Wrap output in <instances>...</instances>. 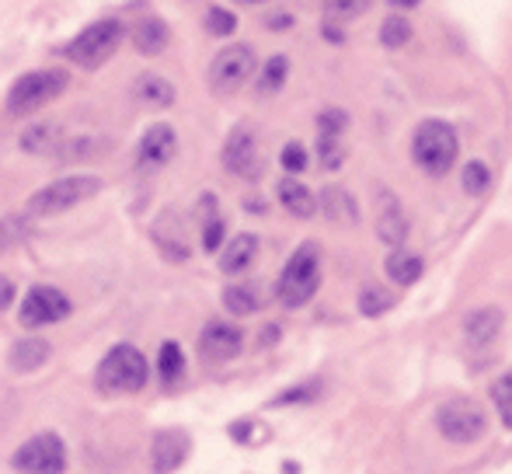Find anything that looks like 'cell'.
<instances>
[{
    "label": "cell",
    "instance_id": "8d00e7d4",
    "mask_svg": "<svg viewBox=\"0 0 512 474\" xmlns=\"http://www.w3.org/2000/svg\"><path fill=\"white\" fill-rule=\"evenodd\" d=\"M370 7V0H328V18L331 21H352Z\"/></svg>",
    "mask_w": 512,
    "mask_h": 474
},
{
    "label": "cell",
    "instance_id": "d590c367",
    "mask_svg": "<svg viewBox=\"0 0 512 474\" xmlns=\"http://www.w3.org/2000/svg\"><path fill=\"white\" fill-rule=\"evenodd\" d=\"M279 161H283V168L290 171V175H300V171L310 164V157H307V147L304 143H297V140H290L283 147V154H279Z\"/></svg>",
    "mask_w": 512,
    "mask_h": 474
},
{
    "label": "cell",
    "instance_id": "e575fe53",
    "mask_svg": "<svg viewBox=\"0 0 512 474\" xmlns=\"http://www.w3.org/2000/svg\"><path fill=\"white\" fill-rule=\"evenodd\" d=\"M237 28V18L227 7H209L206 11V32L209 35H230Z\"/></svg>",
    "mask_w": 512,
    "mask_h": 474
},
{
    "label": "cell",
    "instance_id": "ba28073f",
    "mask_svg": "<svg viewBox=\"0 0 512 474\" xmlns=\"http://www.w3.org/2000/svg\"><path fill=\"white\" fill-rule=\"evenodd\" d=\"M436 426L450 443H474V440H481V436H485L488 419H485V412H481L478 401L450 398V401H443V405H439Z\"/></svg>",
    "mask_w": 512,
    "mask_h": 474
},
{
    "label": "cell",
    "instance_id": "cb8c5ba5",
    "mask_svg": "<svg viewBox=\"0 0 512 474\" xmlns=\"http://www.w3.org/2000/svg\"><path fill=\"white\" fill-rule=\"evenodd\" d=\"M223 307H227L230 314H237V318H248V314H255L258 307H262V297H258V286H227L223 290Z\"/></svg>",
    "mask_w": 512,
    "mask_h": 474
},
{
    "label": "cell",
    "instance_id": "277c9868",
    "mask_svg": "<svg viewBox=\"0 0 512 474\" xmlns=\"http://www.w3.org/2000/svg\"><path fill=\"white\" fill-rule=\"evenodd\" d=\"M95 377H98V387L108 394H136V391H143L150 370L140 349L129 346V342H119V346L108 349L105 359L98 363Z\"/></svg>",
    "mask_w": 512,
    "mask_h": 474
},
{
    "label": "cell",
    "instance_id": "d6a6232c",
    "mask_svg": "<svg viewBox=\"0 0 512 474\" xmlns=\"http://www.w3.org/2000/svg\"><path fill=\"white\" fill-rule=\"evenodd\" d=\"M460 185H464L467 196H481V192H488V185H492V171H488V164L467 161L464 175H460Z\"/></svg>",
    "mask_w": 512,
    "mask_h": 474
},
{
    "label": "cell",
    "instance_id": "2e32d148",
    "mask_svg": "<svg viewBox=\"0 0 512 474\" xmlns=\"http://www.w3.org/2000/svg\"><path fill=\"white\" fill-rule=\"evenodd\" d=\"M502 332V311L499 307H481V311H471L464 318V335L474 349H485L499 339Z\"/></svg>",
    "mask_w": 512,
    "mask_h": 474
},
{
    "label": "cell",
    "instance_id": "74e56055",
    "mask_svg": "<svg viewBox=\"0 0 512 474\" xmlns=\"http://www.w3.org/2000/svg\"><path fill=\"white\" fill-rule=\"evenodd\" d=\"M314 394H317V387H314V384H307V387H297V391L279 394L276 405H290V401H304V398H314Z\"/></svg>",
    "mask_w": 512,
    "mask_h": 474
},
{
    "label": "cell",
    "instance_id": "4dcf8cb0",
    "mask_svg": "<svg viewBox=\"0 0 512 474\" xmlns=\"http://www.w3.org/2000/svg\"><path fill=\"white\" fill-rule=\"evenodd\" d=\"M394 307V293H387L384 286H366L363 293H359V311L366 314V318H380V314H387Z\"/></svg>",
    "mask_w": 512,
    "mask_h": 474
},
{
    "label": "cell",
    "instance_id": "7402d4cb",
    "mask_svg": "<svg viewBox=\"0 0 512 474\" xmlns=\"http://www.w3.org/2000/svg\"><path fill=\"white\" fill-rule=\"evenodd\" d=\"M21 150L35 157L56 154V150H60V133H56V126H49V122H35V126H28L25 133H21Z\"/></svg>",
    "mask_w": 512,
    "mask_h": 474
},
{
    "label": "cell",
    "instance_id": "ffe728a7",
    "mask_svg": "<svg viewBox=\"0 0 512 474\" xmlns=\"http://www.w3.org/2000/svg\"><path fill=\"white\" fill-rule=\"evenodd\" d=\"M276 196H279V203L293 213V217H300V220L314 217V210H317L314 192H310L304 182H297V178H283V182L276 185Z\"/></svg>",
    "mask_w": 512,
    "mask_h": 474
},
{
    "label": "cell",
    "instance_id": "f1b7e54d",
    "mask_svg": "<svg viewBox=\"0 0 512 474\" xmlns=\"http://www.w3.org/2000/svg\"><path fill=\"white\" fill-rule=\"evenodd\" d=\"M317 157H321L324 171H338L345 164V143L342 133H321L317 136Z\"/></svg>",
    "mask_w": 512,
    "mask_h": 474
},
{
    "label": "cell",
    "instance_id": "f35d334b",
    "mask_svg": "<svg viewBox=\"0 0 512 474\" xmlns=\"http://www.w3.org/2000/svg\"><path fill=\"white\" fill-rule=\"evenodd\" d=\"M11 304H14V283L0 276V311H7Z\"/></svg>",
    "mask_w": 512,
    "mask_h": 474
},
{
    "label": "cell",
    "instance_id": "5b68a950",
    "mask_svg": "<svg viewBox=\"0 0 512 474\" xmlns=\"http://www.w3.org/2000/svg\"><path fill=\"white\" fill-rule=\"evenodd\" d=\"M67 91V74L63 70H32V74L18 77L14 88L7 91V116H32L42 105L56 102Z\"/></svg>",
    "mask_w": 512,
    "mask_h": 474
},
{
    "label": "cell",
    "instance_id": "484cf974",
    "mask_svg": "<svg viewBox=\"0 0 512 474\" xmlns=\"http://www.w3.org/2000/svg\"><path fill=\"white\" fill-rule=\"evenodd\" d=\"M324 210H328V217L331 220H349V224H356L359 220V210H356V203H352V196L345 189H335V185H331V189H324Z\"/></svg>",
    "mask_w": 512,
    "mask_h": 474
},
{
    "label": "cell",
    "instance_id": "603a6c76",
    "mask_svg": "<svg viewBox=\"0 0 512 474\" xmlns=\"http://www.w3.org/2000/svg\"><path fill=\"white\" fill-rule=\"evenodd\" d=\"M422 272H425V262L418 255H411V251H405V248H394L391 258H387V276H391L398 286L418 283V279H422Z\"/></svg>",
    "mask_w": 512,
    "mask_h": 474
},
{
    "label": "cell",
    "instance_id": "52a82bcc",
    "mask_svg": "<svg viewBox=\"0 0 512 474\" xmlns=\"http://www.w3.org/2000/svg\"><path fill=\"white\" fill-rule=\"evenodd\" d=\"M255 67H258V60L251 46L220 49V53L213 56V63H209V91L220 98L237 95V91L255 77Z\"/></svg>",
    "mask_w": 512,
    "mask_h": 474
},
{
    "label": "cell",
    "instance_id": "ab89813d",
    "mask_svg": "<svg viewBox=\"0 0 512 474\" xmlns=\"http://www.w3.org/2000/svg\"><path fill=\"white\" fill-rule=\"evenodd\" d=\"M293 18L290 14H276V18H269V28H290Z\"/></svg>",
    "mask_w": 512,
    "mask_h": 474
},
{
    "label": "cell",
    "instance_id": "30bf717a",
    "mask_svg": "<svg viewBox=\"0 0 512 474\" xmlns=\"http://www.w3.org/2000/svg\"><path fill=\"white\" fill-rule=\"evenodd\" d=\"M74 304L63 290L56 286H32L21 300V325L25 328H42V325H56V321L70 318Z\"/></svg>",
    "mask_w": 512,
    "mask_h": 474
},
{
    "label": "cell",
    "instance_id": "4316f807",
    "mask_svg": "<svg viewBox=\"0 0 512 474\" xmlns=\"http://www.w3.org/2000/svg\"><path fill=\"white\" fill-rule=\"evenodd\" d=\"M157 373H161L164 384H175V380L185 373V356H182V346H178V342H164V346H161V356H157Z\"/></svg>",
    "mask_w": 512,
    "mask_h": 474
},
{
    "label": "cell",
    "instance_id": "83f0119b",
    "mask_svg": "<svg viewBox=\"0 0 512 474\" xmlns=\"http://www.w3.org/2000/svg\"><path fill=\"white\" fill-rule=\"evenodd\" d=\"M286 77H290V60H286V56H272V60L262 67L258 91H262V95H276V91L286 84Z\"/></svg>",
    "mask_w": 512,
    "mask_h": 474
},
{
    "label": "cell",
    "instance_id": "44dd1931",
    "mask_svg": "<svg viewBox=\"0 0 512 474\" xmlns=\"http://www.w3.org/2000/svg\"><path fill=\"white\" fill-rule=\"evenodd\" d=\"M49 342H42V339H21V342H14L11 346V370H18V373H35V370H42L46 366V359H49Z\"/></svg>",
    "mask_w": 512,
    "mask_h": 474
},
{
    "label": "cell",
    "instance_id": "e0dca14e",
    "mask_svg": "<svg viewBox=\"0 0 512 474\" xmlns=\"http://www.w3.org/2000/svg\"><path fill=\"white\" fill-rule=\"evenodd\" d=\"M133 98L143 109H171L175 105V88L161 74H140L133 81Z\"/></svg>",
    "mask_w": 512,
    "mask_h": 474
},
{
    "label": "cell",
    "instance_id": "836d02e7",
    "mask_svg": "<svg viewBox=\"0 0 512 474\" xmlns=\"http://www.w3.org/2000/svg\"><path fill=\"white\" fill-rule=\"evenodd\" d=\"M492 398H495V408H499L502 422H506V426L512 429V370H509V373H502V377L495 380Z\"/></svg>",
    "mask_w": 512,
    "mask_h": 474
},
{
    "label": "cell",
    "instance_id": "60d3db41",
    "mask_svg": "<svg viewBox=\"0 0 512 474\" xmlns=\"http://www.w3.org/2000/svg\"><path fill=\"white\" fill-rule=\"evenodd\" d=\"M391 4H394V7H418L422 0H391Z\"/></svg>",
    "mask_w": 512,
    "mask_h": 474
},
{
    "label": "cell",
    "instance_id": "7a4b0ae2",
    "mask_svg": "<svg viewBox=\"0 0 512 474\" xmlns=\"http://www.w3.org/2000/svg\"><path fill=\"white\" fill-rule=\"evenodd\" d=\"M321 286V251H317L314 241H304L297 251L290 255V262L283 265L276 279V300L290 311L304 307L310 297Z\"/></svg>",
    "mask_w": 512,
    "mask_h": 474
},
{
    "label": "cell",
    "instance_id": "9c48e42d",
    "mask_svg": "<svg viewBox=\"0 0 512 474\" xmlns=\"http://www.w3.org/2000/svg\"><path fill=\"white\" fill-rule=\"evenodd\" d=\"M11 464L21 474H63V468H67V447H63V440L56 433H39L14 450Z\"/></svg>",
    "mask_w": 512,
    "mask_h": 474
},
{
    "label": "cell",
    "instance_id": "8992f818",
    "mask_svg": "<svg viewBox=\"0 0 512 474\" xmlns=\"http://www.w3.org/2000/svg\"><path fill=\"white\" fill-rule=\"evenodd\" d=\"M119 42H122V25L115 18H102L84 28L77 39H70L67 46H63V56H67L70 63H77L81 70H98L105 60H112Z\"/></svg>",
    "mask_w": 512,
    "mask_h": 474
},
{
    "label": "cell",
    "instance_id": "7c38bea8",
    "mask_svg": "<svg viewBox=\"0 0 512 474\" xmlns=\"http://www.w3.org/2000/svg\"><path fill=\"white\" fill-rule=\"evenodd\" d=\"M244 349V332L230 321H209L199 335V353H203L209 363H227V359L241 356Z\"/></svg>",
    "mask_w": 512,
    "mask_h": 474
},
{
    "label": "cell",
    "instance_id": "6da1fadb",
    "mask_svg": "<svg viewBox=\"0 0 512 474\" xmlns=\"http://www.w3.org/2000/svg\"><path fill=\"white\" fill-rule=\"evenodd\" d=\"M411 157L415 164L432 178H443L453 171L460 157V136L450 122L443 119H425L418 122L415 136H411Z\"/></svg>",
    "mask_w": 512,
    "mask_h": 474
},
{
    "label": "cell",
    "instance_id": "3957f363",
    "mask_svg": "<svg viewBox=\"0 0 512 474\" xmlns=\"http://www.w3.org/2000/svg\"><path fill=\"white\" fill-rule=\"evenodd\" d=\"M102 189H105V182L98 175H67V178H60V182H49L46 189L35 192V196L25 203V213L32 220L60 217V213L95 199Z\"/></svg>",
    "mask_w": 512,
    "mask_h": 474
},
{
    "label": "cell",
    "instance_id": "d6986e66",
    "mask_svg": "<svg viewBox=\"0 0 512 474\" xmlns=\"http://www.w3.org/2000/svg\"><path fill=\"white\" fill-rule=\"evenodd\" d=\"M258 258V237L255 234H237L234 241L223 248L220 255V269L227 276H237V272H248Z\"/></svg>",
    "mask_w": 512,
    "mask_h": 474
},
{
    "label": "cell",
    "instance_id": "f546056e",
    "mask_svg": "<svg viewBox=\"0 0 512 474\" xmlns=\"http://www.w3.org/2000/svg\"><path fill=\"white\" fill-rule=\"evenodd\" d=\"M380 42H384L387 49H401L411 42V21L405 14H391V18L380 25Z\"/></svg>",
    "mask_w": 512,
    "mask_h": 474
},
{
    "label": "cell",
    "instance_id": "5bb4252c",
    "mask_svg": "<svg viewBox=\"0 0 512 474\" xmlns=\"http://www.w3.org/2000/svg\"><path fill=\"white\" fill-rule=\"evenodd\" d=\"M178 154V136L171 126H150L143 133L140 147H136V157H140V168H164L171 157Z\"/></svg>",
    "mask_w": 512,
    "mask_h": 474
},
{
    "label": "cell",
    "instance_id": "b9f144b4",
    "mask_svg": "<svg viewBox=\"0 0 512 474\" xmlns=\"http://www.w3.org/2000/svg\"><path fill=\"white\" fill-rule=\"evenodd\" d=\"M241 4H262V0H241Z\"/></svg>",
    "mask_w": 512,
    "mask_h": 474
},
{
    "label": "cell",
    "instance_id": "1f68e13d",
    "mask_svg": "<svg viewBox=\"0 0 512 474\" xmlns=\"http://www.w3.org/2000/svg\"><path fill=\"white\" fill-rule=\"evenodd\" d=\"M203 248L206 251H216L223 244V220H220V213H216V203H213V196H206L203 199Z\"/></svg>",
    "mask_w": 512,
    "mask_h": 474
},
{
    "label": "cell",
    "instance_id": "4fadbf2b",
    "mask_svg": "<svg viewBox=\"0 0 512 474\" xmlns=\"http://www.w3.org/2000/svg\"><path fill=\"white\" fill-rule=\"evenodd\" d=\"M377 234H380V241L391 244V248H401V244L408 241V213L391 189L377 192Z\"/></svg>",
    "mask_w": 512,
    "mask_h": 474
},
{
    "label": "cell",
    "instance_id": "9a60e30c",
    "mask_svg": "<svg viewBox=\"0 0 512 474\" xmlns=\"http://www.w3.org/2000/svg\"><path fill=\"white\" fill-rule=\"evenodd\" d=\"M189 450H192V443L182 429H164V433H157L154 436V471L157 474L178 471L185 464V457H189Z\"/></svg>",
    "mask_w": 512,
    "mask_h": 474
},
{
    "label": "cell",
    "instance_id": "8fae6325",
    "mask_svg": "<svg viewBox=\"0 0 512 474\" xmlns=\"http://www.w3.org/2000/svg\"><path fill=\"white\" fill-rule=\"evenodd\" d=\"M223 168L244 182H255L262 175V154H258V140L248 126L230 129L227 143H223Z\"/></svg>",
    "mask_w": 512,
    "mask_h": 474
},
{
    "label": "cell",
    "instance_id": "d4e9b609",
    "mask_svg": "<svg viewBox=\"0 0 512 474\" xmlns=\"http://www.w3.org/2000/svg\"><path fill=\"white\" fill-rule=\"evenodd\" d=\"M28 224H32L28 213H7V217H0V255H7V251L25 241Z\"/></svg>",
    "mask_w": 512,
    "mask_h": 474
},
{
    "label": "cell",
    "instance_id": "ac0fdd59",
    "mask_svg": "<svg viewBox=\"0 0 512 474\" xmlns=\"http://www.w3.org/2000/svg\"><path fill=\"white\" fill-rule=\"evenodd\" d=\"M129 39H133V46L140 49L143 56H157L168 49L171 42V32L168 25H164L161 18H140L133 25V32H129Z\"/></svg>",
    "mask_w": 512,
    "mask_h": 474
}]
</instances>
